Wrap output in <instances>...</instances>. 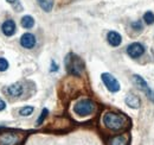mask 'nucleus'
Returning <instances> with one entry per match:
<instances>
[{
  "label": "nucleus",
  "mask_w": 154,
  "mask_h": 145,
  "mask_svg": "<svg viewBox=\"0 0 154 145\" xmlns=\"http://www.w3.org/2000/svg\"><path fill=\"white\" fill-rule=\"evenodd\" d=\"M103 124L112 131H121L128 126V119L123 114L115 112H107L103 115Z\"/></svg>",
  "instance_id": "nucleus-1"
},
{
  "label": "nucleus",
  "mask_w": 154,
  "mask_h": 145,
  "mask_svg": "<svg viewBox=\"0 0 154 145\" xmlns=\"http://www.w3.org/2000/svg\"><path fill=\"white\" fill-rule=\"evenodd\" d=\"M65 67L69 74L79 76L81 72L84 69V63L83 61L75 54H69L65 57Z\"/></svg>",
  "instance_id": "nucleus-2"
},
{
  "label": "nucleus",
  "mask_w": 154,
  "mask_h": 145,
  "mask_svg": "<svg viewBox=\"0 0 154 145\" xmlns=\"http://www.w3.org/2000/svg\"><path fill=\"white\" fill-rule=\"evenodd\" d=\"M95 109H96V105L90 99L79 100L76 105L74 106V112L76 113L77 115H79V117L90 115V114H93L95 112Z\"/></svg>",
  "instance_id": "nucleus-3"
},
{
  "label": "nucleus",
  "mask_w": 154,
  "mask_h": 145,
  "mask_svg": "<svg viewBox=\"0 0 154 145\" xmlns=\"http://www.w3.org/2000/svg\"><path fill=\"white\" fill-rule=\"evenodd\" d=\"M24 136L18 132H1L0 133V145H19L23 142Z\"/></svg>",
  "instance_id": "nucleus-4"
},
{
  "label": "nucleus",
  "mask_w": 154,
  "mask_h": 145,
  "mask_svg": "<svg viewBox=\"0 0 154 145\" xmlns=\"http://www.w3.org/2000/svg\"><path fill=\"white\" fill-rule=\"evenodd\" d=\"M133 82H134V85L140 91H142L146 94V96L149 100H152L154 102V91L148 86V83L146 82V80L143 77H141L140 75H134L133 76Z\"/></svg>",
  "instance_id": "nucleus-5"
},
{
  "label": "nucleus",
  "mask_w": 154,
  "mask_h": 145,
  "mask_svg": "<svg viewBox=\"0 0 154 145\" xmlns=\"http://www.w3.org/2000/svg\"><path fill=\"white\" fill-rule=\"evenodd\" d=\"M101 79H102L104 86L107 87V89L109 92L116 93V92L120 91V88H121V87H120V83H119V81L115 79V76H113L112 74H109V72H103V74L101 75Z\"/></svg>",
  "instance_id": "nucleus-6"
},
{
  "label": "nucleus",
  "mask_w": 154,
  "mask_h": 145,
  "mask_svg": "<svg viewBox=\"0 0 154 145\" xmlns=\"http://www.w3.org/2000/svg\"><path fill=\"white\" fill-rule=\"evenodd\" d=\"M127 54L128 56H131L132 58H139L140 56L145 54V47L141 43H132L131 45H128L127 48Z\"/></svg>",
  "instance_id": "nucleus-7"
},
{
  "label": "nucleus",
  "mask_w": 154,
  "mask_h": 145,
  "mask_svg": "<svg viewBox=\"0 0 154 145\" xmlns=\"http://www.w3.org/2000/svg\"><path fill=\"white\" fill-rule=\"evenodd\" d=\"M20 44L23 48L25 49H32L36 45V37L33 36L32 34H24L23 36L20 37Z\"/></svg>",
  "instance_id": "nucleus-8"
},
{
  "label": "nucleus",
  "mask_w": 154,
  "mask_h": 145,
  "mask_svg": "<svg viewBox=\"0 0 154 145\" xmlns=\"http://www.w3.org/2000/svg\"><path fill=\"white\" fill-rule=\"evenodd\" d=\"M1 30H2V32H4L6 36H8V37L12 36V35L16 34V30H17L16 23H14L12 19H8V20L4 21L2 26H1Z\"/></svg>",
  "instance_id": "nucleus-9"
},
{
  "label": "nucleus",
  "mask_w": 154,
  "mask_h": 145,
  "mask_svg": "<svg viewBox=\"0 0 154 145\" xmlns=\"http://www.w3.org/2000/svg\"><path fill=\"white\" fill-rule=\"evenodd\" d=\"M107 39H108V43L112 47H119L122 42V37L116 31H109L108 35H107Z\"/></svg>",
  "instance_id": "nucleus-10"
},
{
  "label": "nucleus",
  "mask_w": 154,
  "mask_h": 145,
  "mask_svg": "<svg viewBox=\"0 0 154 145\" xmlns=\"http://www.w3.org/2000/svg\"><path fill=\"white\" fill-rule=\"evenodd\" d=\"M125 101H126V105L129 106L131 108H139V107H140V104H141L140 98H139L137 95L133 94V93H129V94L127 95V98H126Z\"/></svg>",
  "instance_id": "nucleus-11"
},
{
  "label": "nucleus",
  "mask_w": 154,
  "mask_h": 145,
  "mask_svg": "<svg viewBox=\"0 0 154 145\" xmlns=\"http://www.w3.org/2000/svg\"><path fill=\"white\" fill-rule=\"evenodd\" d=\"M6 93L11 96H19L23 93V86L20 83H13L6 89Z\"/></svg>",
  "instance_id": "nucleus-12"
},
{
  "label": "nucleus",
  "mask_w": 154,
  "mask_h": 145,
  "mask_svg": "<svg viewBox=\"0 0 154 145\" xmlns=\"http://www.w3.org/2000/svg\"><path fill=\"white\" fill-rule=\"evenodd\" d=\"M127 144H128V137H127V134L115 136L109 142V145H127Z\"/></svg>",
  "instance_id": "nucleus-13"
},
{
  "label": "nucleus",
  "mask_w": 154,
  "mask_h": 145,
  "mask_svg": "<svg viewBox=\"0 0 154 145\" xmlns=\"http://www.w3.org/2000/svg\"><path fill=\"white\" fill-rule=\"evenodd\" d=\"M37 2L45 12H51L54 7V0H37Z\"/></svg>",
  "instance_id": "nucleus-14"
},
{
  "label": "nucleus",
  "mask_w": 154,
  "mask_h": 145,
  "mask_svg": "<svg viewBox=\"0 0 154 145\" xmlns=\"http://www.w3.org/2000/svg\"><path fill=\"white\" fill-rule=\"evenodd\" d=\"M21 26L25 27V29H31L33 25H35V19L32 18L31 16H24L21 18Z\"/></svg>",
  "instance_id": "nucleus-15"
},
{
  "label": "nucleus",
  "mask_w": 154,
  "mask_h": 145,
  "mask_svg": "<svg viewBox=\"0 0 154 145\" xmlns=\"http://www.w3.org/2000/svg\"><path fill=\"white\" fill-rule=\"evenodd\" d=\"M143 20H145V23L148 24V25L154 24V13L152 11H147V12L143 14Z\"/></svg>",
  "instance_id": "nucleus-16"
},
{
  "label": "nucleus",
  "mask_w": 154,
  "mask_h": 145,
  "mask_svg": "<svg viewBox=\"0 0 154 145\" xmlns=\"http://www.w3.org/2000/svg\"><path fill=\"white\" fill-rule=\"evenodd\" d=\"M33 111H35V108L32 106H25V107H23L20 109L19 113L20 115H23V117H29V115H31L33 113Z\"/></svg>",
  "instance_id": "nucleus-17"
},
{
  "label": "nucleus",
  "mask_w": 154,
  "mask_h": 145,
  "mask_svg": "<svg viewBox=\"0 0 154 145\" xmlns=\"http://www.w3.org/2000/svg\"><path fill=\"white\" fill-rule=\"evenodd\" d=\"M132 27L134 29L135 31H142L143 26H142V23L140 20H136V21H133L132 23Z\"/></svg>",
  "instance_id": "nucleus-18"
},
{
  "label": "nucleus",
  "mask_w": 154,
  "mask_h": 145,
  "mask_svg": "<svg viewBox=\"0 0 154 145\" xmlns=\"http://www.w3.org/2000/svg\"><path fill=\"white\" fill-rule=\"evenodd\" d=\"M8 68V62L5 58H0V72H5Z\"/></svg>",
  "instance_id": "nucleus-19"
},
{
  "label": "nucleus",
  "mask_w": 154,
  "mask_h": 145,
  "mask_svg": "<svg viewBox=\"0 0 154 145\" xmlns=\"http://www.w3.org/2000/svg\"><path fill=\"white\" fill-rule=\"evenodd\" d=\"M48 113H49V111L48 108H44L43 109V112H42V114H40V117L38 118V120H37V125H40L43 121H44V119L46 118V115H48Z\"/></svg>",
  "instance_id": "nucleus-20"
},
{
  "label": "nucleus",
  "mask_w": 154,
  "mask_h": 145,
  "mask_svg": "<svg viewBox=\"0 0 154 145\" xmlns=\"http://www.w3.org/2000/svg\"><path fill=\"white\" fill-rule=\"evenodd\" d=\"M51 67H52V68L50 69L51 72H57V70H58V66L56 64V63H55V61H52V63H51Z\"/></svg>",
  "instance_id": "nucleus-21"
},
{
  "label": "nucleus",
  "mask_w": 154,
  "mask_h": 145,
  "mask_svg": "<svg viewBox=\"0 0 154 145\" xmlns=\"http://www.w3.org/2000/svg\"><path fill=\"white\" fill-rule=\"evenodd\" d=\"M5 108H6V104H5V101H2L0 99V111H4Z\"/></svg>",
  "instance_id": "nucleus-22"
},
{
  "label": "nucleus",
  "mask_w": 154,
  "mask_h": 145,
  "mask_svg": "<svg viewBox=\"0 0 154 145\" xmlns=\"http://www.w3.org/2000/svg\"><path fill=\"white\" fill-rule=\"evenodd\" d=\"M6 1H7V2H10V4H14L17 0H6Z\"/></svg>",
  "instance_id": "nucleus-23"
}]
</instances>
